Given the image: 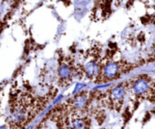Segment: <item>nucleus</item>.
<instances>
[{
	"label": "nucleus",
	"instance_id": "4",
	"mask_svg": "<svg viewBox=\"0 0 155 129\" xmlns=\"http://www.w3.org/2000/svg\"><path fill=\"white\" fill-rule=\"evenodd\" d=\"M123 65L121 62H106L104 65H100V72L98 77L101 81H108L114 80L116 77H119L123 72Z\"/></svg>",
	"mask_w": 155,
	"mask_h": 129
},
{
	"label": "nucleus",
	"instance_id": "8",
	"mask_svg": "<svg viewBox=\"0 0 155 129\" xmlns=\"http://www.w3.org/2000/svg\"><path fill=\"white\" fill-rule=\"evenodd\" d=\"M154 56H155V48H154Z\"/></svg>",
	"mask_w": 155,
	"mask_h": 129
},
{
	"label": "nucleus",
	"instance_id": "5",
	"mask_svg": "<svg viewBox=\"0 0 155 129\" xmlns=\"http://www.w3.org/2000/svg\"><path fill=\"white\" fill-rule=\"evenodd\" d=\"M126 93V86L124 84H118L114 87L108 91L107 101L110 107L120 108L123 105Z\"/></svg>",
	"mask_w": 155,
	"mask_h": 129
},
{
	"label": "nucleus",
	"instance_id": "1",
	"mask_svg": "<svg viewBox=\"0 0 155 129\" xmlns=\"http://www.w3.org/2000/svg\"><path fill=\"white\" fill-rule=\"evenodd\" d=\"M36 115V109L32 98L21 95L12 102L8 126L10 129H24Z\"/></svg>",
	"mask_w": 155,
	"mask_h": 129
},
{
	"label": "nucleus",
	"instance_id": "2",
	"mask_svg": "<svg viewBox=\"0 0 155 129\" xmlns=\"http://www.w3.org/2000/svg\"><path fill=\"white\" fill-rule=\"evenodd\" d=\"M60 124L64 129H90L91 121L83 112L71 110L67 108Z\"/></svg>",
	"mask_w": 155,
	"mask_h": 129
},
{
	"label": "nucleus",
	"instance_id": "6",
	"mask_svg": "<svg viewBox=\"0 0 155 129\" xmlns=\"http://www.w3.org/2000/svg\"><path fill=\"white\" fill-rule=\"evenodd\" d=\"M58 75L61 80L64 83H69L75 75V68L69 62H62L58 68Z\"/></svg>",
	"mask_w": 155,
	"mask_h": 129
},
{
	"label": "nucleus",
	"instance_id": "7",
	"mask_svg": "<svg viewBox=\"0 0 155 129\" xmlns=\"http://www.w3.org/2000/svg\"><path fill=\"white\" fill-rule=\"evenodd\" d=\"M1 129H10V127L8 125H2L1 127Z\"/></svg>",
	"mask_w": 155,
	"mask_h": 129
},
{
	"label": "nucleus",
	"instance_id": "3",
	"mask_svg": "<svg viewBox=\"0 0 155 129\" xmlns=\"http://www.w3.org/2000/svg\"><path fill=\"white\" fill-rule=\"evenodd\" d=\"M133 95L141 98L155 97V78L148 76H139L133 79L130 87Z\"/></svg>",
	"mask_w": 155,
	"mask_h": 129
}]
</instances>
